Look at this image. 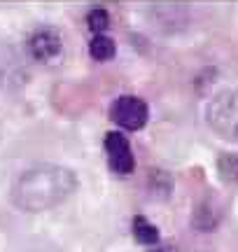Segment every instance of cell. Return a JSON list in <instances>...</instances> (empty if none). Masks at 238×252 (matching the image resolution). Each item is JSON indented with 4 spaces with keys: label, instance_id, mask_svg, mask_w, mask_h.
<instances>
[{
    "label": "cell",
    "instance_id": "cell-3",
    "mask_svg": "<svg viewBox=\"0 0 238 252\" xmlns=\"http://www.w3.org/2000/svg\"><path fill=\"white\" fill-rule=\"evenodd\" d=\"M110 119L124 131H140L149 122V108L136 94H121L112 100Z\"/></svg>",
    "mask_w": 238,
    "mask_h": 252
},
{
    "label": "cell",
    "instance_id": "cell-4",
    "mask_svg": "<svg viewBox=\"0 0 238 252\" xmlns=\"http://www.w3.org/2000/svg\"><path fill=\"white\" fill-rule=\"evenodd\" d=\"M26 49L30 59L37 63H52L63 54V37L56 28H35L26 40Z\"/></svg>",
    "mask_w": 238,
    "mask_h": 252
},
{
    "label": "cell",
    "instance_id": "cell-6",
    "mask_svg": "<svg viewBox=\"0 0 238 252\" xmlns=\"http://www.w3.org/2000/svg\"><path fill=\"white\" fill-rule=\"evenodd\" d=\"M222 220V210L212 201H201L192 213V226L199 231H215Z\"/></svg>",
    "mask_w": 238,
    "mask_h": 252
},
{
    "label": "cell",
    "instance_id": "cell-10",
    "mask_svg": "<svg viewBox=\"0 0 238 252\" xmlns=\"http://www.w3.org/2000/svg\"><path fill=\"white\" fill-rule=\"evenodd\" d=\"M217 173L227 185L238 182V154H222L217 159Z\"/></svg>",
    "mask_w": 238,
    "mask_h": 252
},
{
    "label": "cell",
    "instance_id": "cell-5",
    "mask_svg": "<svg viewBox=\"0 0 238 252\" xmlns=\"http://www.w3.org/2000/svg\"><path fill=\"white\" fill-rule=\"evenodd\" d=\"M103 145H105L108 163L117 175H131L136 171V157H133V150H131L126 135H121L119 131H110L105 135Z\"/></svg>",
    "mask_w": 238,
    "mask_h": 252
},
{
    "label": "cell",
    "instance_id": "cell-1",
    "mask_svg": "<svg viewBox=\"0 0 238 252\" xmlns=\"http://www.w3.org/2000/svg\"><path fill=\"white\" fill-rule=\"evenodd\" d=\"M77 189V175L59 163H37L12 185V203L24 213H45L65 203Z\"/></svg>",
    "mask_w": 238,
    "mask_h": 252
},
{
    "label": "cell",
    "instance_id": "cell-7",
    "mask_svg": "<svg viewBox=\"0 0 238 252\" xmlns=\"http://www.w3.org/2000/svg\"><path fill=\"white\" fill-rule=\"evenodd\" d=\"M89 54H91L93 61H110L117 54V42L112 40L110 35H93L91 42H89Z\"/></svg>",
    "mask_w": 238,
    "mask_h": 252
},
{
    "label": "cell",
    "instance_id": "cell-9",
    "mask_svg": "<svg viewBox=\"0 0 238 252\" xmlns=\"http://www.w3.org/2000/svg\"><path fill=\"white\" fill-rule=\"evenodd\" d=\"M84 21H87V28L91 31L93 35H103L110 28V12L105 7H91L87 12Z\"/></svg>",
    "mask_w": 238,
    "mask_h": 252
},
{
    "label": "cell",
    "instance_id": "cell-2",
    "mask_svg": "<svg viewBox=\"0 0 238 252\" xmlns=\"http://www.w3.org/2000/svg\"><path fill=\"white\" fill-rule=\"evenodd\" d=\"M206 122L222 140L238 143V89H224L206 103Z\"/></svg>",
    "mask_w": 238,
    "mask_h": 252
},
{
    "label": "cell",
    "instance_id": "cell-8",
    "mask_svg": "<svg viewBox=\"0 0 238 252\" xmlns=\"http://www.w3.org/2000/svg\"><path fill=\"white\" fill-rule=\"evenodd\" d=\"M133 238L143 245H156L159 243V229L147 217L138 215L133 217Z\"/></svg>",
    "mask_w": 238,
    "mask_h": 252
}]
</instances>
